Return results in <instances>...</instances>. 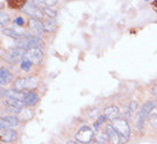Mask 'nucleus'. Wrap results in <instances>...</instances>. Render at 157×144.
I'll list each match as a JSON object with an SVG mask.
<instances>
[{"label": "nucleus", "mask_w": 157, "mask_h": 144, "mask_svg": "<svg viewBox=\"0 0 157 144\" xmlns=\"http://www.w3.org/2000/svg\"><path fill=\"white\" fill-rule=\"evenodd\" d=\"M116 132L120 134L121 136V143L124 144L126 143L130 138V126L128 124V121L125 119H122V118H117L116 120L113 121V125H112Z\"/></svg>", "instance_id": "f257e3e1"}, {"label": "nucleus", "mask_w": 157, "mask_h": 144, "mask_svg": "<svg viewBox=\"0 0 157 144\" xmlns=\"http://www.w3.org/2000/svg\"><path fill=\"white\" fill-rule=\"evenodd\" d=\"M16 44L17 47L24 50H29V49H36L40 47V39L38 36H25V38H21V39L16 40Z\"/></svg>", "instance_id": "f03ea898"}, {"label": "nucleus", "mask_w": 157, "mask_h": 144, "mask_svg": "<svg viewBox=\"0 0 157 144\" xmlns=\"http://www.w3.org/2000/svg\"><path fill=\"white\" fill-rule=\"evenodd\" d=\"M155 109V102L148 101L146 102L145 105L140 108V113L138 116V121H137V128L140 129L142 127V125L145 123V120L149 117V115L153 113V110Z\"/></svg>", "instance_id": "7ed1b4c3"}, {"label": "nucleus", "mask_w": 157, "mask_h": 144, "mask_svg": "<svg viewBox=\"0 0 157 144\" xmlns=\"http://www.w3.org/2000/svg\"><path fill=\"white\" fill-rule=\"evenodd\" d=\"M38 85V81L34 77H22L16 79L14 83L16 90H34Z\"/></svg>", "instance_id": "20e7f679"}, {"label": "nucleus", "mask_w": 157, "mask_h": 144, "mask_svg": "<svg viewBox=\"0 0 157 144\" xmlns=\"http://www.w3.org/2000/svg\"><path fill=\"white\" fill-rule=\"evenodd\" d=\"M22 12L25 13L26 15L31 16L32 18H36V20H41L42 17H44V14H43L42 9L38 8V6H36L32 0L26 2V5L22 8Z\"/></svg>", "instance_id": "39448f33"}, {"label": "nucleus", "mask_w": 157, "mask_h": 144, "mask_svg": "<svg viewBox=\"0 0 157 144\" xmlns=\"http://www.w3.org/2000/svg\"><path fill=\"white\" fill-rule=\"evenodd\" d=\"M75 138L80 143L88 144L90 143V141L94 138V131L89 127V126H82L81 128L78 129L76 134H75Z\"/></svg>", "instance_id": "423d86ee"}, {"label": "nucleus", "mask_w": 157, "mask_h": 144, "mask_svg": "<svg viewBox=\"0 0 157 144\" xmlns=\"http://www.w3.org/2000/svg\"><path fill=\"white\" fill-rule=\"evenodd\" d=\"M42 58H43V52L40 50L39 48H36V49L25 50L23 59H28L29 61H31L33 65H39L40 62L42 61Z\"/></svg>", "instance_id": "0eeeda50"}, {"label": "nucleus", "mask_w": 157, "mask_h": 144, "mask_svg": "<svg viewBox=\"0 0 157 144\" xmlns=\"http://www.w3.org/2000/svg\"><path fill=\"white\" fill-rule=\"evenodd\" d=\"M24 54H25L24 49L17 48V49H13L12 51H9L4 58L9 64H15V62L20 61V60H22L24 58Z\"/></svg>", "instance_id": "6e6552de"}, {"label": "nucleus", "mask_w": 157, "mask_h": 144, "mask_svg": "<svg viewBox=\"0 0 157 144\" xmlns=\"http://www.w3.org/2000/svg\"><path fill=\"white\" fill-rule=\"evenodd\" d=\"M106 137L110 144H121V136L112 125H107Z\"/></svg>", "instance_id": "1a4fd4ad"}, {"label": "nucleus", "mask_w": 157, "mask_h": 144, "mask_svg": "<svg viewBox=\"0 0 157 144\" xmlns=\"http://www.w3.org/2000/svg\"><path fill=\"white\" fill-rule=\"evenodd\" d=\"M20 124V119L15 116H6L1 117L0 119V127L1 128H10Z\"/></svg>", "instance_id": "9d476101"}, {"label": "nucleus", "mask_w": 157, "mask_h": 144, "mask_svg": "<svg viewBox=\"0 0 157 144\" xmlns=\"http://www.w3.org/2000/svg\"><path fill=\"white\" fill-rule=\"evenodd\" d=\"M0 137H1V142L10 143V142H13V141H15L17 138V133L10 128H1Z\"/></svg>", "instance_id": "9b49d317"}, {"label": "nucleus", "mask_w": 157, "mask_h": 144, "mask_svg": "<svg viewBox=\"0 0 157 144\" xmlns=\"http://www.w3.org/2000/svg\"><path fill=\"white\" fill-rule=\"evenodd\" d=\"M29 25H30V31L33 33L34 35H40L44 31L43 28V23L40 20H36V18H30L29 20Z\"/></svg>", "instance_id": "f8f14e48"}, {"label": "nucleus", "mask_w": 157, "mask_h": 144, "mask_svg": "<svg viewBox=\"0 0 157 144\" xmlns=\"http://www.w3.org/2000/svg\"><path fill=\"white\" fill-rule=\"evenodd\" d=\"M4 95L7 99H15V100L24 101L25 97H26V93H24L22 91H18V90H6Z\"/></svg>", "instance_id": "ddd939ff"}, {"label": "nucleus", "mask_w": 157, "mask_h": 144, "mask_svg": "<svg viewBox=\"0 0 157 144\" xmlns=\"http://www.w3.org/2000/svg\"><path fill=\"white\" fill-rule=\"evenodd\" d=\"M104 115L106 116L107 119L114 121L117 119L118 115H120V108L117 105H110V107L104 110Z\"/></svg>", "instance_id": "4468645a"}, {"label": "nucleus", "mask_w": 157, "mask_h": 144, "mask_svg": "<svg viewBox=\"0 0 157 144\" xmlns=\"http://www.w3.org/2000/svg\"><path fill=\"white\" fill-rule=\"evenodd\" d=\"M38 101H39V95H38L36 92L30 91V92L26 93V97H25V100H24V102H25V105H26L32 107V105H36Z\"/></svg>", "instance_id": "2eb2a0df"}, {"label": "nucleus", "mask_w": 157, "mask_h": 144, "mask_svg": "<svg viewBox=\"0 0 157 144\" xmlns=\"http://www.w3.org/2000/svg\"><path fill=\"white\" fill-rule=\"evenodd\" d=\"M42 23L44 32H54L56 30V28H57V23L52 18H47L46 20H43Z\"/></svg>", "instance_id": "dca6fc26"}, {"label": "nucleus", "mask_w": 157, "mask_h": 144, "mask_svg": "<svg viewBox=\"0 0 157 144\" xmlns=\"http://www.w3.org/2000/svg\"><path fill=\"white\" fill-rule=\"evenodd\" d=\"M8 6L13 9H22L26 5L28 0H7Z\"/></svg>", "instance_id": "f3484780"}, {"label": "nucleus", "mask_w": 157, "mask_h": 144, "mask_svg": "<svg viewBox=\"0 0 157 144\" xmlns=\"http://www.w3.org/2000/svg\"><path fill=\"white\" fill-rule=\"evenodd\" d=\"M10 77H12V75L7 69H5V68L0 69V83H1V85H6L10 81Z\"/></svg>", "instance_id": "a211bd4d"}, {"label": "nucleus", "mask_w": 157, "mask_h": 144, "mask_svg": "<svg viewBox=\"0 0 157 144\" xmlns=\"http://www.w3.org/2000/svg\"><path fill=\"white\" fill-rule=\"evenodd\" d=\"M137 102L136 101H132V102H130L129 105H128V108H126V111H125V115L126 116H131L132 113L136 111V109H137Z\"/></svg>", "instance_id": "6ab92c4d"}, {"label": "nucleus", "mask_w": 157, "mask_h": 144, "mask_svg": "<svg viewBox=\"0 0 157 144\" xmlns=\"http://www.w3.org/2000/svg\"><path fill=\"white\" fill-rule=\"evenodd\" d=\"M42 12H43L44 15L47 16L48 18H52V20H55V17L57 16V13H56L55 10H52L51 8H48V7L42 8Z\"/></svg>", "instance_id": "aec40b11"}, {"label": "nucleus", "mask_w": 157, "mask_h": 144, "mask_svg": "<svg viewBox=\"0 0 157 144\" xmlns=\"http://www.w3.org/2000/svg\"><path fill=\"white\" fill-rule=\"evenodd\" d=\"M33 65L31 61H29L28 59H22L21 60V68L23 70H25V72H28L30 68H31V66Z\"/></svg>", "instance_id": "412c9836"}, {"label": "nucleus", "mask_w": 157, "mask_h": 144, "mask_svg": "<svg viewBox=\"0 0 157 144\" xmlns=\"http://www.w3.org/2000/svg\"><path fill=\"white\" fill-rule=\"evenodd\" d=\"M8 113H21L23 111V109L21 108H17V107H14V105H7V109H6Z\"/></svg>", "instance_id": "4be33fe9"}, {"label": "nucleus", "mask_w": 157, "mask_h": 144, "mask_svg": "<svg viewBox=\"0 0 157 144\" xmlns=\"http://www.w3.org/2000/svg\"><path fill=\"white\" fill-rule=\"evenodd\" d=\"M0 16H1V20H0V25L4 28V26H6L8 24V22H9V17H8L7 14H5V13H1L0 14Z\"/></svg>", "instance_id": "5701e85b"}, {"label": "nucleus", "mask_w": 157, "mask_h": 144, "mask_svg": "<svg viewBox=\"0 0 157 144\" xmlns=\"http://www.w3.org/2000/svg\"><path fill=\"white\" fill-rule=\"evenodd\" d=\"M106 119H107V118H106V116H105V115H102V116L99 117L98 120L96 121V123H94V129H98L99 126H100V125H101L102 123H104V121L106 120Z\"/></svg>", "instance_id": "b1692460"}, {"label": "nucleus", "mask_w": 157, "mask_h": 144, "mask_svg": "<svg viewBox=\"0 0 157 144\" xmlns=\"http://www.w3.org/2000/svg\"><path fill=\"white\" fill-rule=\"evenodd\" d=\"M58 2V0H43V5L46 6V7H51V6H54Z\"/></svg>", "instance_id": "393cba45"}, {"label": "nucleus", "mask_w": 157, "mask_h": 144, "mask_svg": "<svg viewBox=\"0 0 157 144\" xmlns=\"http://www.w3.org/2000/svg\"><path fill=\"white\" fill-rule=\"evenodd\" d=\"M150 124L154 128H157V117H151L150 118Z\"/></svg>", "instance_id": "a878e982"}, {"label": "nucleus", "mask_w": 157, "mask_h": 144, "mask_svg": "<svg viewBox=\"0 0 157 144\" xmlns=\"http://www.w3.org/2000/svg\"><path fill=\"white\" fill-rule=\"evenodd\" d=\"M14 22H15V24H17L18 26H21V28H22V25L24 24V20H23V18H22V17H18V18H16Z\"/></svg>", "instance_id": "bb28decb"}, {"label": "nucleus", "mask_w": 157, "mask_h": 144, "mask_svg": "<svg viewBox=\"0 0 157 144\" xmlns=\"http://www.w3.org/2000/svg\"><path fill=\"white\" fill-rule=\"evenodd\" d=\"M151 94L157 99V85H154L153 87H151Z\"/></svg>", "instance_id": "cd10ccee"}, {"label": "nucleus", "mask_w": 157, "mask_h": 144, "mask_svg": "<svg viewBox=\"0 0 157 144\" xmlns=\"http://www.w3.org/2000/svg\"><path fill=\"white\" fill-rule=\"evenodd\" d=\"M94 116H96V115H98V109H92V110H91L90 113H89L90 118H94Z\"/></svg>", "instance_id": "c85d7f7f"}, {"label": "nucleus", "mask_w": 157, "mask_h": 144, "mask_svg": "<svg viewBox=\"0 0 157 144\" xmlns=\"http://www.w3.org/2000/svg\"><path fill=\"white\" fill-rule=\"evenodd\" d=\"M66 144H81L80 142H78V141H68Z\"/></svg>", "instance_id": "c756f323"}]
</instances>
